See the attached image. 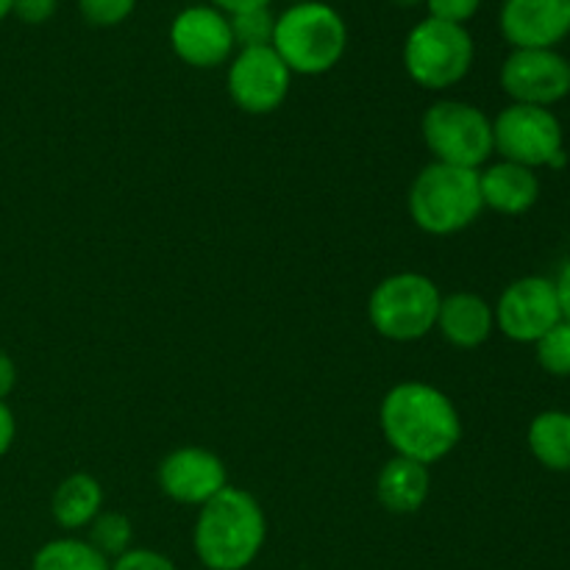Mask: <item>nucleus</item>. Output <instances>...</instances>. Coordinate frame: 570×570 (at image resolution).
Returning <instances> with one entry per match:
<instances>
[{
  "instance_id": "24",
  "label": "nucleus",
  "mask_w": 570,
  "mask_h": 570,
  "mask_svg": "<svg viewBox=\"0 0 570 570\" xmlns=\"http://www.w3.org/2000/svg\"><path fill=\"white\" fill-rule=\"evenodd\" d=\"M137 9V0H78V11L89 26L115 28Z\"/></svg>"
},
{
  "instance_id": "28",
  "label": "nucleus",
  "mask_w": 570,
  "mask_h": 570,
  "mask_svg": "<svg viewBox=\"0 0 570 570\" xmlns=\"http://www.w3.org/2000/svg\"><path fill=\"white\" fill-rule=\"evenodd\" d=\"M17 438V421H14V412L9 410L6 401H0V460L9 454V449L14 445Z\"/></svg>"
},
{
  "instance_id": "7",
  "label": "nucleus",
  "mask_w": 570,
  "mask_h": 570,
  "mask_svg": "<svg viewBox=\"0 0 570 570\" xmlns=\"http://www.w3.org/2000/svg\"><path fill=\"white\" fill-rule=\"evenodd\" d=\"M423 142L434 161L451 167L482 170L493 148V120L468 100H438L423 111Z\"/></svg>"
},
{
  "instance_id": "27",
  "label": "nucleus",
  "mask_w": 570,
  "mask_h": 570,
  "mask_svg": "<svg viewBox=\"0 0 570 570\" xmlns=\"http://www.w3.org/2000/svg\"><path fill=\"white\" fill-rule=\"evenodd\" d=\"M59 0H11V14L26 26H42L56 14Z\"/></svg>"
},
{
  "instance_id": "8",
  "label": "nucleus",
  "mask_w": 570,
  "mask_h": 570,
  "mask_svg": "<svg viewBox=\"0 0 570 570\" xmlns=\"http://www.w3.org/2000/svg\"><path fill=\"white\" fill-rule=\"evenodd\" d=\"M493 148L504 161L540 170L562 167L566 156V131L560 117L543 106L510 104L493 120Z\"/></svg>"
},
{
  "instance_id": "31",
  "label": "nucleus",
  "mask_w": 570,
  "mask_h": 570,
  "mask_svg": "<svg viewBox=\"0 0 570 570\" xmlns=\"http://www.w3.org/2000/svg\"><path fill=\"white\" fill-rule=\"evenodd\" d=\"M14 387H17V365L14 360L0 348V401L9 399Z\"/></svg>"
},
{
  "instance_id": "22",
  "label": "nucleus",
  "mask_w": 570,
  "mask_h": 570,
  "mask_svg": "<svg viewBox=\"0 0 570 570\" xmlns=\"http://www.w3.org/2000/svg\"><path fill=\"white\" fill-rule=\"evenodd\" d=\"M232 20L234 45L239 50L248 48H267L273 45V33H276V14L271 9H250L243 14L228 17Z\"/></svg>"
},
{
  "instance_id": "29",
  "label": "nucleus",
  "mask_w": 570,
  "mask_h": 570,
  "mask_svg": "<svg viewBox=\"0 0 570 570\" xmlns=\"http://www.w3.org/2000/svg\"><path fill=\"white\" fill-rule=\"evenodd\" d=\"M273 0H209V6H215L217 11H223L226 17L243 14L250 9H271Z\"/></svg>"
},
{
  "instance_id": "6",
  "label": "nucleus",
  "mask_w": 570,
  "mask_h": 570,
  "mask_svg": "<svg viewBox=\"0 0 570 570\" xmlns=\"http://www.w3.org/2000/svg\"><path fill=\"white\" fill-rule=\"evenodd\" d=\"M476 59V45L465 26L426 17L404 39V70L417 87L443 92L465 81Z\"/></svg>"
},
{
  "instance_id": "4",
  "label": "nucleus",
  "mask_w": 570,
  "mask_h": 570,
  "mask_svg": "<svg viewBox=\"0 0 570 570\" xmlns=\"http://www.w3.org/2000/svg\"><path fill=\"white\" fill-rule=\"evenodd\" d=\"M406 209L412 223L432 237L465 232L484 212L479 170L432 161L412 181Z\"/></svg>"
},
{
  "instance_id": "20",
  "label": "nucleus",
  "mask_w": 570,
  "mask_h": 570,
  "mask_svg": "<svg viewBox=\"0 0 570 570\" xmlns=\"http://www.w3.org/2000/svg\"><path fill=\"white\" fill-rule=\"evenodd\" d=\"M31 570H111V562L81 538H59L33 554Z\"/></svg>"
},
{
  "instance_id": "30",
  "label": "nucleus",
  "mask_w": 570,
  "mask_h": 570,
  "mask_svg": "<svg viewBox=\"0 0 570 570\" xmlns=\"http://www.w3.org/2000/svg\"><path fill=\"white\" fill-rule=\"evenodd\" d=\"M554 289H557V301H560L562 321L570 323V259L560 267V273H557Z\"/></svg>"
},
{
  "instance_id": "13",
  "label": "nucleus",
  "mask_w": 570,
  "mask_h": 570,
  "mask_svg": "<svg viewBox=\"0 0 570 570\" xmlns=\"http://www.w3.org/2000/svg\"><path fill=\"white\" fill-rule=\"evenodd\" d=\"M159 488L184 507H204L228 488V471L220 456L200 445H184L159 462Z\"/></svg>"
},
{
  "instance_id": "1",
  "label": "nucleus",
  "mask_w": 570,
  "mask_h": 570,
  "mask_svg": "<svg viewBox=\"0 0 570 570\" xmlns=\"http://www.w3.org/2000/svg\"><path fill=\"white\" fill-rule=\"evenodd\" d=\"M379 426L395 456L421 465L445 460L462 443V415L454 401L426 382H401L384 393Z\"/></svg>"
},
{
  "instance_id": "2",
  "label": "nucleus",
  "mask_w": 570,
  "mask_h": 570,
  "mask_svg": "<svg viewBox=\"0 0 570 570\" xmlns=\"http://www.w3.org/2000/svg\"><path fill=\"white\" fill-rule=\"evenodd\" d=\"M267 540V518L256 495L232 488L206 501L195 518L193 546L206 570H245Z\"/></svg>"
},
{
  "instance_id": "19",
  "label": "nucleus",
  "mask_w": 570,
  "mask_h": 570,
  "mask_svg": "<svg viewBox=\"0 0 570 570\" xmlns=\"http://www.w3.org/2000/svg\"><path fill=\"white\" fill-rule=\"evenodd\" d=\"M529 451L551 473H570V412L546 410L532 417L527 432Z\"/></svg>"
},
{
  "instance_id": "23",
  "label": "nucleus",
  "mask_w": 570,
  "mask_h": 570,
  "mask_svg": "<svg viewBox=\"0 0 570 570\" xmlns=\"http://www.w3.org/2000/svg\"><path fill=\"white\" fill-rule=\"evenodd\" d=\"M534 356L538 365L543 367L549 376L568 379L570 376V323L560 321L551 332L534 343Z\"/></svg>"
},
{
  "instance_id": "16",
  "label": "nucleus",
  "mask_w": 570,
  "mask_h": 570,
  "mask_svg": "<svg viewBox=\"0 0 570 570\" xmlns=\"http://www.w3.org/2000/svg\"><path fill=\"white\" fill-rule=\"evenodd\" d=\"M434 332L443 334L445 343L454 345V348H479V345L488 343L490 334L495 332L493 304L476 293L443 295Z\"/></svg>"
},
{
  "instance_id": "25",
  "label": "nucleus",
  "mask_w": 570,
  "mask_h": 570,
  "mask_svg": "<svg viewBox=\"0 0 570 570\" xmlns=\"http://www.w3.org/2000/svg\"><path fill=\"white\" fill-rule=\"evenodd\" d=\"M111 570H178L167 554L154 549H128L117 560H111Z\"/></svg>"
},
{
  "instance_id": "14",
  "label": "nucleus",
  "mask_w": 570,
  "mask_h": 570,
  "mask_svg": "<svg viewBox=\"0 0 570 570\" xmlns=\"http://www.w3.org/2000/svg\"><path fill=\"white\" fill-rule=\"evenodd\" d=\"M501 37L515 48H557L570 37V0H504Z\"/></svg>"
},
{
  "instance_id": "26",
  "label": "nucleus",
  "mask_w": 570,
  "mask_h": 570,
  "mask_svg": "<svg viewBox=\"0 0 570 570\" xmlns=\"http://www.w3.org/2000/svg\"><path fill=\"white\" fill-rule=\"evenodd\" d=\"M429 17L443 22H454V26H465L468 20L479 14L482 0H426Z\"/></svg>"
},
{
  "instance_id": "5",
  "label": "nucleus",
  "mask_w": 570,
  "mask_h": 570,
  "mask_svg": "<svg viewBox=\"0 0 570 570\" xmlns=\"http://www.w3.org/2000/svg\"><path fill=\"white\" fill-rule=\"evenodd\" d=\"M440 287L423 273H393L373 287L367 321L373 332L393 343H415L438 326Z\"/></svg>"
},
{
  "instance_id": "21",
  "label": "nucleus",
  "mask_w": 570,
  "mask_h": 570,
  "mask_svg": "<svg viewBox=\"0 0 570 570\" xmlns=\"http://www.w3.org/2000/svg\"><path fill=\"white\" fill-rule=\"evenodd\" d=\"M134 540V527L122 512H100L92 523H89V538L87 543L92 549H98L106 560H117L120 554H126L131 549Z\"/></svg>"
},
{
  "instance_id": "15",
  "label": "nucleus",
  "mask_w": 570,
  "mask_h": 570,
  "mask_svg": "<svg viewBox=\"0 0 570 570\" xmlns=\"http://www.w3.org/2000/svg\"><path fill=\"white\" fill-rule=\"evenodd\" d=\"M479 189H482L484 209L499 215L518 217L534 209L540 200V176L538 170L515 165V161H495L479 170Z\"/></svg>"
},
{
  "instance_id": "11",
  "label": "nucleus",
  "mask_w": 570,
  "mask_h": 570,
  "mask_svg": "<svg viewBox=\"0 0 570 570\" xmlns=\"http://www.w3.org/2000/svg\"><path fill=\"white\" fill-rule=\"evenodd\" d=\"M493 312L495 328H499L507 340L521 345H534L546 332H551V328L562 321L554 278H515V282L501 293Z\"/></svg>"
},
{
  "instance_id": "12",
  "label": "nucleus",
  "mask_w": 570,
  "mask_h": 570,
  "mask_svg": "<svg viewBox=\"0 0 570 570\" xmlns=\"http://www.w3.org/2000/svg\"><path fill=\"white\" fill-rule=\"evenodd\" d=\"M170 48L184 65L195 70L226 65L237 50L232 20L209 3L187 6L170 22Z\"/></svg>"
},
{
  "instance_id": "17",
  "label": "nucleus",
  "mask_w": 570,
  "mask_h": 570,
  "mask_svg": "<svg viewBox=\"0 0 570 570\" xmlns=\"http://www.w3.org/2000/svg\"><path fill=\"white\" fill-rule=\"evenodd\" d=\"M432 473L426 465L406 456H393L376 476V499L393 515H415L429 499Z\"/></svg>"
},
{
  "instance_id": "34",
  "label": "nucleus",
  "mask_w": 570,
  "mask_h": 570,
  "mask_svg": "<svg viewBox=\"0 0 570 570\" xmlns=\"http://www.w3.org/2000/svg\"><path fill=\"white\" fill-rule=\"evenodd\" d=\"M295 3H309V0H287V6H295Z\"/></svg>"
},
{
  "instance_id": "18",
  "label": "nucleus",
  "mask_w": 570,
  "mask_h": 570,
  "mask_svg": "<svg viewBox=\"0 0 570 570\" xmlns=\"http://www.w3.org/2000/svg\"><path fill=\"white\" fill-rule=\"evenodd\" d=\"M50 512H53V521L67 532L87 529L104 512V488L89 473H72L56 488Z\"/></svg>"
},
{
  "instance_id": "10",
  "label": "nucleus",
  "mask_w": 570,
  "mask_h": 570,
  "mask_svg": "<svg viewBox=\"0 0 570 570\" xmlns=\"http://www.w3.org/2000/svg\"><path fill=\"white\" fill-rule=\"evenodd\" d=\"M512 104L551 109L570 95V59L557 48H515L499 72Z\"/></svg>"
},
{
  "instance_id": "33",
  "label": "nucleus",
  "mask_w": 570,
  "mask_h": 570,
  "mask_svg": "<svg viewBox=\"0 0 570 570\" xmlns=\"http://www.w3.org/2000/svg\"><path fill=\"white\" fill-rule=\"evenodd\" d=\"M11 14V0H0V20Z\"/></svg>"
},
{
  "instance_id": "9",
  "label": "nucleus",
  "mask_w": 570,
  "mask_h": 570,
  "mask_svg": "<svg viewBox=\"0 0 570 570\" xmlns=\"http://www.w3.org/2000/svg\"><path fill=\"white\" fill-rule=\"evenodd\" d=\"M289 87H293V72L273 50V45L239 50L228 61V98L245 115H273L287 100Z\"/></svg>"
},
{
  "instance_id": "3",
  "label": "nucleus",
  "mask_w": 570,
  "mask_h": 570,
  "mask_svg": "<svg viewBox=\"0 0 570 570\" xmlns=\"http://www.w3.org/2000/svg\"><path fill=\"white\" fill-rule=\"evenodd\" d=\"M273 50L293 76H323L334 70L348 50V26L343 14L323 0L287 6L276 17Z\"/></svg>"
},
{
  "instance_id": "32",
  "label": "nucleus",
  "mask_w": 570,
  "mask_h": 570,
  "mask_svg": "<svg viewBox=\"0 0 570 570\" xmlns=\"http://www.w3.org/2000/svg\"><path fill=\"white\" fill-rule=\"evenodd\" d=\"M401 9H417V6H426V0H395Z\"/></svg>"
}]
</instances>
